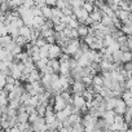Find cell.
<instances>
[{
  "instance_id": "5bb4252c",
  "label": "cell",
  "mask_w": 132,
  "mask_h": 132,
  "mask_svg": "<svg viewBox=\"0 0 132 132\" xmlns=\"http://www.w3.org/2000/svg\"><path fill=\"white\" fill-rule=\"evenodd\" d=\"M78 34L79 36L84 38L87 34H88V26L87 25H82V26H78Z\"/></svg>"
},
{
  "instance_id": "5b68a950",
  "label": "cell",
  "mask_w": 132,
  "mask_h": 132,
  "mask_svg": "<svg viewBox=\"0 0 132 132\" xmlns=\"http://www.w3.org/2000/svg\"><path fill=\"white\" fill-rule=\"evenodd\" d=\"M54 101V105H53V109L56 110V111H60V110H62L66 105H68V102H66L63 98H62V96L58 93L57 96H56V98L53 100Z\"/></svg>"
},
{
  "instance_id": "9a60e30c",
  "label": "cell",
  "mask_w": 132,
  "mask_h": 132,
  "mask_svg": "<svg viewBox=\"0 0 132 132\" xmlns=\"http://www.w3.org/2000/svg\"><path fill=\"white\" fill-rule=\"evenodd\" d=\"M128 61H132V52L131 51H123L122 62H128Z\"/></svg>"
},
{
  "instance_id": "277c9868",
  "label": "cell",
  "mask_w": 132,
  "mask_h": 132,
  "mask_svg": "<svg viewBox=\"0 0 132 132\" xmlns=\"http://www.w3.org/2000/svg\"><path fill=\"white\" fill-rule=\"evenodd\" d=\"M73 104H74V106L75 108H78V109H86L87 106H86V98L83 97V95H75L74 97H73Z\"/></svg>"
},
{
  "instance_id": "e0dca14e",
  "label": "cell",
  "mask_w": 132,
  "mask_h": 132,
  "mask_svg": "<svg viewBox=\"0 0 132 132\" xmlns=\"http://www.w3.org/2000/svg\"><path fill=\"white\" fill-rule=\"evenodd\" d=\"M5 34H8L7 26H5L4 22H0V36H2V35H5Z\"/></svg>"
},
{
  "instance_id": "ba28073f",
  "label": "cell",
  "mask_w": 132,
  "mask_h": 132,
  "mask_svg": "<svg viewBox=\"0 0 132 132\" xmlns=\"http://www.w3.org/2000/svg\"><path fill=\"white\" fill-rule=\"evenodd\" d=\"M20 35L27 38V39L31 42V39H30V35H31V27L27 26V25H23L22 27H20Z\"/></svg>"
},
{
  "instance_id": "8992f818",
  "label": "cell",
  "mask_w": 132,
  "mask_h": 132,
  "mask_svg": "<svg viewBox=\"0 0 132 132\" xmlns=\"http://www.w3.org/2000/svg\"><path fill=\"white\" fill-rule=\"evenodd\" d=\"M86 89V84L83 82H80V79H77L75 83L73 84V91L75 95H82Z\"/></svg>"
},
{
  "instance_id": "3957f363",
  "label": "cell",
  "mask_w": 132,
  "mask_h": 132,
  "mask_svg": "<svg viewBox=\"0 0 132 132\" xmlns=\"http://www.w3.org/2000/svg\"><path fill=\"white\" fill-rule=\"evenodd\" d=\"M62 54V48L58 44H51L49 47V54L48 58H57Z\"/></svg>"
},
{
  "instance_id": "2e32d148",
  "label": "cell",
  "mask_w": 132,
  "mask_h": 132,
  "mask_svg": "<svg viewBox=\"0 0 132 132\" xmlns=\"http://www.w3.org/2000/svg\"><path fill=\"white\" fill-rule=\"evenodd\" d=\"M32 43H35V44H36V45L40 48V47H43V45H45V44H47V40H45V39H44V38L40 35V36H39V38H38L35 42H32Z\"/></svg>"
},
{
  "instance_id": "4fadbf2b",
  "label": "cell",
  "mask_w": 132,
  "mask_h": 132,
  "mask_svg": "<svg viewBox=\"0 0 132 132\" xmlns=\"http://www.w3.org/2000/svg\"><path fill=\"white\" fill-rule=\"evenodd\" d=\"M92 86H104V79L101 75H93V79H92Z\"/></svg>"
},
{
  "instance_id": "6da1fadb",
  "label": "cell",
  "mask_w": 132,
  "mask_h": 132,
  "mask_svg": "<svg viewBox=\"0 0 132 132\" xmlns=\"http://www.w3.org/2000/svg\"><path fill=\"white\" fill-rule=\"evenodd\" d=\"M78 49H80V42L78 39H70V42L62 48V51L69 56H74Z\"/></svg>"
},
{
  "instance_id": "8fae6325",
  "label": "cell",
  "mask_w": 132,
  "mask_h": 132,
  "mask_svg": "<svg viewBox=\"0 0 132 132\" xmlns=\"http://www.w3.org/2000/svg\"><path fill=\"white\" fill-rule=\"evenodd\" d=\"M49 47H51V44L47 43L45 45H43V47L39 48V54H40L42 58H48V54H49Z\"/></svg>"
},
{
  "instance_id": "7a4b0ae2",
  "label": "cell",
  "mask_w": 132,
  "mask_h": 132,
  "mask_svg": "<svg viewBox=\"0 0 132 132\" xmlns=\"http://www.w3.org/2000/svg\"><path fill=\"white\" fill-rule=\"evenodd\" d=\"M25 89H26L30 95H36V96H39L42 92H44V87L40 86V82L27 83V84L25 86Z\"/></svg>"
},
{
  "instance_id": "d6986e66",
  "label": "cell",
  "mask_w": 132,
  "mask_h": 132,
  "mask_svg": "<svg viewBox=\"0 0 132 132\" xmlns=\"http://www.w3.org/2000/svg\"><path fill=\"white\" fill-rule=\"evenodd\" d=\"M2 75H3V73H2V71H0V77H2Z\"/></svg>"
},
{
  "instance_id": "ac0fdd59",
  "label": "cell",
  "mask_w": 132,
  "mask_h": 132,
  "mask_svg": "<svg viewBox=\"0 0 132 132\" xmlns=\"http://www.w3.org/2000/svg\"><path fill=\"white\" fill-rule=\"evenodd\" d=\"M56 3H57V0H45V4L49 7H56Z\"/></svg>"
},
{
  "instance_id": "30bf717a",
  "label": "cell",
  "mask_w": 132,
  "mask_h": 132,
  "mask_svg": "<svg viewBox=\"0 0 132 132\" xmlns=\"http://www.w3.org/2000/svg\"><path fill=\"white\" fill-rule=\"evenodd\" d=\"M48 65L52 68L53 73H58L60 71V61H57L56 58H49L48 60Z\"/></svg>"
},
{
  "instance_id": "9c48e42d",
  "label": "cell",
  "mask_w": 132,
  "mask_h": 132,
  "mask_svg": "<svg viewBox=\"0 0 132 132\" xmlns=\"http://www.w3.org/2000/svg\"><path fill=\"white\" fill-rule=\"evenodd\" d=\"M12 42H13V38H12L9 34H5V35H2V36H0V43H2V45H3L4 48L8 47Z\"/></svg>"
},
{
  "instance_id": "7c38bea8",
  "label": "cell",
  "mask_w": 132,
  "mask_h": 132,
  "mask_svg": "<svg viewBox=\"0 0 132 132\" xmlns=\"http://www.w3.org/2000/svg\"><path fill=\"white\" fill-rule=\"evenodd\" d=\"M42 14H43V17H44L45 20L51 18V17H52V8H49V5H44V7L42 8Z\"/></svg>"
},
{
  "instance_id": "52a82bcc",
  "label": "cell",
  "mask_w": 132,
  "mask_h": 132,
  "mask_svg": "<svg viewBox=\"0 0 132 132\" xmlns=\"http://www.w3.org/2000/svg\"><path fill=\"white\" fill-rule=\"evenodd\" d=\"M126 109H127V104L124 102V100H118V102H117V105L113 110L115 111V114H122L123 115Z\"/></svg>"
}]
</instances>
